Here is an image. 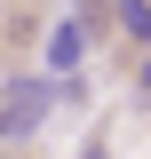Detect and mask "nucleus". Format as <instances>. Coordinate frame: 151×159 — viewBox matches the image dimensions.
Segmentation results:
<instances>
[{"instance_id":"3","label":"nucleus","mask_w":151,"mask_h":159,"mask_svg":"<svg viewBox=\"0 0 151 159\" xmlns=\"http://www.w3.org/2000/svg\"><path fill=\"white\" fill-rule=\"evenodd\" d=\"M112 24H119V32L135 40V48L151 40V8H143V0H112Z\"/></svg>"},{"instance_id":"1","label":"nucleus","mask_w":151,"mask_h":159,"mask_svg":"<svg viewBox=\"0 0 151 159\" xmlns=\"http://www.w3.org/2000/svg\"><path fill=\"white\" fill-rule=\"evenodd\" d=\"M48 111H56V80H16L8 96H0V135H40L48 127Z\"/></svg>"},{"instance_id":"2","label":"nucleus","mask_w":151,"mask_h":159,"mask_svg":"<svg viewBox=\"0 0 151 159\" xmlns=\"http://www.w3.org/2000/svg\"><path fill=\"white\" fill-rule=\"evenodd\" d=\"M80 56H88V32L64 16L56 32H48V72H56V80H64V72H80Z\"/></svg>"},{"instance_id":"5","label":"nucleus","mask_w":151,"mask_h":159,"mask_svg":"<svg viewBox=\"0 0 151 159\" xmlns=\"http://www.w3.org/2000/svg\"><path fill=\"white\" fill-rule=\"evenodd\" d=\"M80 159H112V151H103V143H88V151H80Z\"/></svg>"},{"instance_id":"4","label":"nucleus","mask_w":151,"mask_h":159,"mask_svg":"<svg viewBox=\"0 0 151 159\" xmlns=\"http://www.w3.org/2000/svg\"><path fill=\"white\" fill-rule=\"evenodd\" d=\"M72 24H80V32L95 40V32H103V24H112V0H72Z\"/></svg>"}]
</instances>
